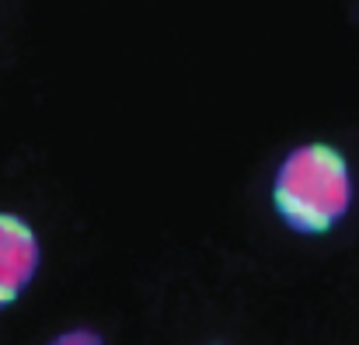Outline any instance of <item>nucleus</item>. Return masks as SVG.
Returning <instances> with one entry per match:
<instances>
[{"label":"nucleus","instance_id":"2","mask_svg":"<svg viewBox=\"0 0 359 345\" xmlns=\"http://www.w3.org/2000/svg\"><path fill=\"white\" fill-rule=\"evenodd\" d=\"M42 244L35 227L18 213H0V311H7L39 276Z\"/></svg>","mask_w":359,"mask_h":345},{"label":"nucleus","instance_id":"1","mask_svg":"<svg viewBox=\"0 0 359 345\" xmlns=\"http://www.w3.org/2000/svg\"><path fill=\"white\" fill-rule=\"evenodd\" d=\"M356 203L353 168L332 143L293 147L272 175V210L276 217L304 237L335 230Z\"/></svg>","mask_w":359,"mask_h":345},{"label":"nucleus","instance_id":"3","mask_svg":"<svg viewBox=\"0 0 359 345\" xmlns=\"http://www.w3.org/2000/svg\"><path fill=\"white\" fill-rule=\"evenodd\" d=\"M53 342H102V339H98V332H63Z\"/></svg>","mask_w":359,"mask_h":345}]
</instances>
